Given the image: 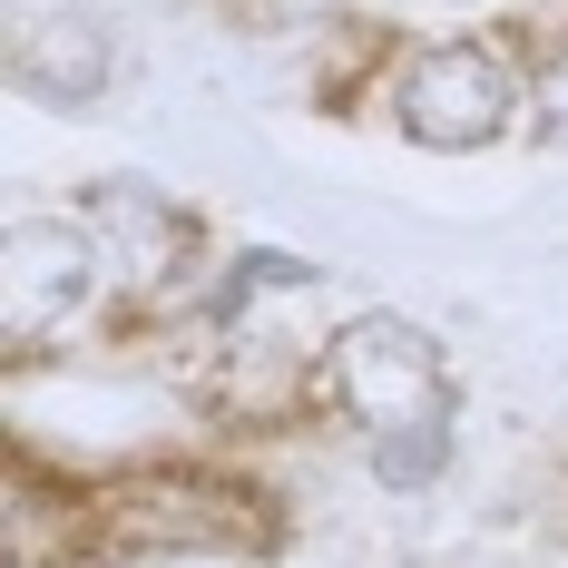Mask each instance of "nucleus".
I'll return each mask as SVG.
<instances>
[{
  "label": "nucleus",
  "mask_w": 568,
  "mask_h": 568,
  "mask_svg": "<svg viewBox=\"0 0 568 568\" xmlns=\"http://www.w3.org/2000/svg\"><path fill=\"white\" fill-rule=\"evenodd\" d=\"M314 393L334 402L363 442L460 412L452 402V353H442V334H422L412 314H353V324H334L324 353H314Z\"/></svg>",
  "instance_id": "f257e3e1"
},
{
  "label": "nucleus",
  "mask_w": 568,
  "mask_h": 568,
  "mask_svg": "<svg viewBox=\"0 0 568 568\" xmlns=\"http://www.w3.org/2000/svg\"><path fill=\"white\" fill-rule=\"evenodd\" d=\"M393 118H402V138L432 148V158H480V148H500L529 118V79L490 40H432V50L402 59Z\"/></svg>",
  "instance_id": "f03ea898"
},
{
  "label": "nucleus",
  "mask_w": 568,
  "mask_h": 568,
  "mask_svg": "<svg viewBox=\"0 0 568 568\" xmlns=\"http://www.w3.org/2000/svg\"><path fill=\"white\" fill-rule=\"evenodd\" d=\"M99 294H109V255L79 226V206H20L0 226V334H10V353L59 343Z\"/></svg>",
  "instance_id": "7ed1b4c3"
},
{
  "label": "nucleus",
  "mask_w": 568,
  "mask_h": 568,
  "mask_svg": "<svg viewBox=\"0 0 568 568\" xmlns=\"http://www.w3.org/2000/svg\"><path fill=\"white\" fill-rule=\"evenodd\" d=\"M79 226L109 255V294L118 304H168L196 275V216L176 206L158 176H99L79 186Z\"/></svg>",
  "instance_id": "20e7f679"
},
{
  "label": "nucleus",
  "mask_w": 568,
  "mask_h": 568,
  "mask_svg": "<svg viewBox=\"0 0 568 568\" xmlns=\"http://www.w3.org/2000/svg\"><path fill=\"white\" fill-rule=\"evenodd\" d=\"M10 79H20V99H40V109H99L109 79H118L109 10H89V0L40 10V20L20 30V50H10Z\"/></svg>",
  "instance_id": "39448f33"
},
{
  "label": "nucleus",
  "mask_w": 568,
  "mask_h": 568,
  "mask_svg": "<svg viewBox=\"0 0 568 568\" xmlns=\"http://www.w3.org/2000/svg\"><path fill=\"white\" fill-rule=\"evenodd\" d=\"M265 294H314V265L304 255H284V245H245V255H226L216 275H206V294H196V334L235 343L245 324H255V304Z\"/></svg>",
  "instance_id": "423d86ee"
},
{
  "label": "nucleus",
  "mask_w": 568,
  "mask_h": 568,
  "mask_svg": "<svg viewBox=\"0 0 568 568\" xmlns=\"http://www.w3.org/2000/svg\"><path fill=\"white\" fill-rule=\"evenodd\" d=\"M452 460H460V412L363 442V470H373V490H383V500H432V490L452 480Z\"/></svg>",
  "instance_id": "0eeeda50"
},
{
  "label": "nucleus",
  "mask_w": 568,
  "mask_h": 568,
  "mask_svg": "<svg viewBox=\"0 0 568 568\" xmlns=\"http://www.w3.org/2000/svg\"><path fill=\"white\" fill-rule=\"evenodd\" d=\"M529 118H539V138H549V148H568V40L529 69Z\"/></svg>",
  "instance_id": "6e6552de"
}]
</instances>
